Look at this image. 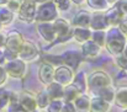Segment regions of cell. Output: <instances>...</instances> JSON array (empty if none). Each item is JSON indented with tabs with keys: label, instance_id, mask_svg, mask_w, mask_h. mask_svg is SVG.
Instances as JSON below:
<instances>
[{
	"label": "cell",
	"instance_id": "836d02e7",
	"mask_svg": "<svg viewBox=\"0 0 127 112\" xmlns=\"http://www.w3.org/2000/svg\"><path fill=\"white\" fill-rule=\"evenodd\" d=\"M21 2H22V0H9V1L6 2V7H7L10 11H12V12H17L19 9H20Z\"/></svg>",
	"mask_w": 127,
	"mask_h": 112
},
{
	"label": "cell",
	"instance_id": "e575fe53",
	"mask_svg": "<svg viewBox=\"0 0 127 112\" xmlns=\"http://www.w3.org/2000/svg\"><path fill=\"white\" fill-rule=\"evenodd\" d=\"M115 6L117 7V10L125 16L127 15V0H119L115 2Z\"/></svg>",
	"mask_w": 127,
	"mask_h": 112
},
{
	"label": "cell",
	"instance_id": "ac0fdd59",
	"mask_svg": "<svg viewBox=\"0 0 127 112\" xmlns=\"http://www.w3.org/2000/svg\"><path fill=\"white\" fill-rule=\"evenodd\" d=\"M90 15L88 11L85 10H80L78 11L73 20H72V24L74 27H89V24H90Z\"/></svg>",
	"mask_w": 127,
	"mask_h": 112
},
{
	"label": "cell",
	"instance_id": "484cf974",
	"mask_svg": "<svg viewBox=\"0 0 127 112\" xmlns=\"http://www.w3.org/2000/svg\"><path fill=\"white\" fill-rule=\"evenodd\" d=\"M14 20V12L10 11L5 5H0V22L1 25H9Z\"/></svg>",
	"mask_w": 127,
	"mask_h": 112
},
{
	"label": "cell",
	"instance_id": "7dc6e473",
	"mask_svg": "<svg viewBox=\"0 0 127 112\" xmlns=\"http://www.w3.org/2000/svg\"><path fill=\"white\" fill-rule=\"evenodd\" d=\"M1 27H2V25H1V22H0V30H1Z\"/></svg>",
	"mask_w": 127,
	"mask_h": 112
},
{
	"label": "cell",
	"instance_id": "b9f144b4",
	"mask_svg": "<svg viewBox=\"0 0 127 112\" xmlns=\"http://www.w3.org/2000/svg\"><path fill=\"white\" fill-rule=\"evenodd\" d=\"M72 2H74V4H77V5H82V4H84L85 0H70Z\"/></svg>",
	"mask_w": 127,
	"mask_h": 112
},
{
	"label": "cell",
	"instance_id": "9c48e42d",
	"mask_svg": "<svg viewBox=\"0 0 127 112\" xmlns=\"http://www.w3.org/2000/svg\"><path fill=\"white\" fill-rule=\"evenodd\" d=\"M37 54H38L37 47L31 41H25L24 39V42L21 44V48L19 51L17 58H20L24 62H31L37 57Z\"/></svg>",
	"mask_w": 127,
	"mask_h": 112
},
{
	"label": "cell",
	"instance_id": "603a6c76",
	"mask_svg": "<svg viewBox=\"0 0 127 112\" xmlns=\"http://www.w3.org/2000/svg\"><path fill=\"white\" fill-rule=\"evenodd\" d=\"M73 37L79 43H84L91 38V30L89 27H75L73 30Z\"/></svg>",
	"mask_w": 127,
	"mask_h": 112
},
{
	"label": "cell",
	"instance_id": "4fadbf2b",
	"mask_svg": "<svg viewBox=\"0 0 127 112\" xmlns=\"http://www.w3.org/2000/svg\"><path fill=\"white\" fill-rule=\"evenodd\" d=\"M61 59L63 62V65H68L73 70H75L79 64L82 63V54L78 53V52H74V51H68V52H64L62 56H61Z\"/></svg>",
	"mask_w": 127,
	"mask_h": 112
},
{
	"label": "cell",
	"instance_id": "52a82bcc",
	"mask_svg": "<svg viewBox=\"0 0 127 112\" xmlns=\"http://www.w3.org/2000/svg\"><path fill=\"white\" fill-rule=\"evenodd\" d=\"M4 69H5L6 74L10 75L11 78H15V79H21L26 74V64L20 58L6 60V63L4 64Z\"/></svg>",
	"mask_w": 127,
	"mask_h": 112
},
{
	"label": "cell",
	"instance_id": "9a60e30c",
	"mask_svg": "<svg viewBox=\"0 0 127 112\" xmlns=\"http://www.w3.org/2000/svg\"><path fill=\"white\" fill-rule=\"evenodd\" d=\"M111 109V102L94 96L93 99H90V107H89V112H109Z\"/></svg>",
	"mask_w": 127,
	"mask_h": 112
},
{
	"label": "cell",
	"instance_id": "8fae6325",
	"mask_svg": "<svg viewBox=\"0 0 127 112\" xmlns=\"http://www.w3.org/2000/svg\"><path fill=\"white\" fill-rule=\"evenodd\" d=\"M37 31H38L40 36L46 42H54V39L57 37L56 31H54V26H53V21H51V22H37Z\"/></svg>",
	"mask_w": 127,
	"mask_h": 112
},
{
	"label": "cell",
	"instance_id": "d6986e66",
	"mask_svg": "<svg viewBox=\"0 0 127 112\" xmlns=\"http://www.w3.org/2000/svg\"><path fill=\"white\" fill-rule=\"evenodd\" d=\"M105 19H106V22H107L109 26H117L119 22L124 19V15L117 10L116 6H114V7L106 10V12H105Z\"/></svg>",
	"mask_w": 127,
	"mask_h": 112
},
{
	"label": "cell",
	"instance_id": "6da1fadb",
	"mask_svg": "<svg viewBox=\"0 0 127 112\" xmlns=\"http://www.w3.org/2000/svg\"><path fill=\"white\" fill-rule=\"evenodd\" d=\"M127 42V37L119 30L117 26H110L105 31V47L106 49L114 54L117 56L122 53L125 44Z\"/></svg>",
	"mask_w": 127,
	"mask_h": 112
},
{
	"label": "cell",
	"instance_id": "1f68e13d",
	"mask_svg": "<svg viewBox=\"0 0 127 112\" xmlns=\"http://www.w3.org/2000/svg\"><path fill=\"white\" fill-rule=\"evenodd\" d=\"M52 1L54 2L58 11H67L70 9V5H72L70 0H52Z\"/></svg>",
	"mask_w": 127,
	"mask_h": 112
},
{
	"label": "cell",
	"instance_id": "30bf717a",
	"mask_svg": "<svg viewBox=\"0 0 127 112\" xmlns=\"http://www.w3.org/2000/svg\"><path fill=\"white\" fill-rule=\"evenodd\" d=\"M19 106L24 112H32L37 109L36 96L29 91H22L19 94Z\"/></svg>",
	"mask_w": 127,
	"mask_h": 112
},
{
	"label": "cell",
	"instance_id": "8992f818",
	"mask_svg": "<svg viewBox=\"0 0 127 112\" xmlns=\"http://www.w3.org/2000/svg\"><path fill=\"white\" fill-rule=\"evenodd\" d=\"M86 83H88V89L93 92L97 89L111 85V79L105 72L97 70V72H94L93 74H90V76L86 80Z\"/></svg>",
	"mask_w": 127,
	"mask_h": 112
},
{
	"label": "cell",
	"instance_id": "f1b7e54d",
	"mask_svg": "<svg viewBox=\"0 0 127 112\" xmlns=\"http://www.w3.org/2000/svg\"><path fill=\"white\" fill-rule=\"evenodd\" d=\"M91 39L99 44L101 48L105 47V30H94L91 31Z\"/></svg>",
	"mask_w": 127,
	"mask_h": 112
},
{
	"label": "cell",
	"instance_id": "74e56055",
	"mask_svg": "<svg viewBox=\"0 0 127 112\" xmlns=\"http://www.w3.org/2000/svg\"><path fill=\"white\" fill-rule=\"evenodd\" d=\"M6 78H7V74H6V72L4 69V65H0V86L5 84Z\"/></svg>",
	"mask_w": 127,
	"mask_h": 112
},
{
	"label": "cell",
	"instance_id": "ffe728a7",
	"mask_svg": "<svg viewBox=\"0 0 127 112\" xmlns=\"http://www.w3.org/2000/svg\"><path fill=\"white\" fill-rule=\"evenodd\" d=\"M114 102L122 109H127V86H120L115 90Z\"/></svg>",
	"mask_w": 127,
	"mask_h": 112
},
{
	"label": "cell",
	"instance_id": "44dd1931",
	"mask_svg": "<svg viewBox=\"0 0 127 112\" xmlns=\"http://www.w3.org/2000/svg\"><path fill=\"white\" fill-rule=\"evenodd\" d=\"M46 90H47L51 100H53V99H62L63 97L64 86L61 85V84H58V83H56V81H52L51 84L47 85Z\"/></svg>",
	"mask_w": 127,
	"mask_h": 112
},
{
	"label": "cell",
	"instance_id": "f546056e",
	"mask_svg": "<svg viewBox=\"0 0 127 112\" xmlns=\"http://www.w3.org/2000/svg\"><path fill=\"white\" fill-rule=\"evenodd\" d=\"M63 104H64V101L62 99H53L46 106V110H47V112H61Z\"/></svg>",
	"mask_w": 127,
	"mask_h": 112
},
{
	"label": "cell",
	"instance_id": "3957f363",
	"mask_svg": "<svg viewBox=\"0 0 127 112\" xmlns=\"http://www.w3.org/2000/svg\"><path fill=\"white\" fill-rule=\"evenodd\" d=\"M58 9L56 7L54 2L47 1L42 2L37 6L36 9V16H35V21L36 22H51L54 21L58 17Z\"/></svg>",
	"mask_w": 127,
	"mask_h": 112
},
{
	"label": "cell",
	"instance_id": "5bb4252c",
	"mask_svg": "<svg viewBox=\"0 0 127 112\" xmlns=\"http://www.w3.org/2000/svg\"><path fill=\"white\" fill-rule=\"evenodd\" d=\"M89 27H90L91 30H106V28H109L110 26H109L107 22H106L105 14H101V11H97V12L90 15Z\"/></svg>",
	"mask_w": 127,
	"mask_h": 112
},
{
	"label": "cell",
	"instance_id": "7c38bea8",
	"mask_svg": "<svg viewBox=\"0 0 127 112\" xmlns=\"http://www.w3.org/2000/svg\"><path fill=\"white\" fill-rule=\"evenodd\" d=\"M82 51H83V57L88 60H93L95 59L101 51V47L99 44H96L91 38L88 39L86 42L82 43Z\"/></svg>",
	"mask_w": 127,
	"mask_h": 112
},
{
	"label": "cell",
	"instance_id": "ab89813d",
	"mask_svg": "<svg viewBox=\"0 0 127 112\" xmlns=\"http://www.w3.org/2000/svg\"><path fill=\"white\" fill-rule=\"evenodd\" d=\"M6 43V35L0 32V48H4Z\"/></svg>",
	"mask_w": 127,
	"mask_h": 112
},
{
	"label": "cell",
	"instance_id": "d590c367",
	"mask_svg": "<svg viewBox=\"0 0 127 112\" xmlns=\"http://www.w3.org/2000/svg\"><path fill=\"white\" fill-rule=\"evenodd\" d=\"M117 27H119V30H120V31H121V32L127 37V20L126 19H122V20L119 22Z\"/></svg>",
	"mask_w": 127,
	"mask_h": 112
},
{
	"label": "cell",
	"instance_id": "ee69618b",
	"mask_svg": "<svg viewBox=\"0 0 127 112\" xmlns=\"http://www.w3.org/2000/svg\"><path fill=\"white\" fill-rule=\"evenodd\" d=\"M122 53L125 54L127 57V42H126V44H125V48H124V51H122Z\"/></svg>",
	"mask_w": 127,
	"mask_h": 112
},
{
	"label": "cell",
	"instance_id": "bcb514c9",
	"mask_svg": "<svg viewBox=\"0 0 127 112\" xmlns=\"http://www.w3.org/2000/svg\"><path fill=\"white\" fill-rule=\"evenodd\" d=\"M7 1H9V0H0V5H6Z\"/></svg>",
	"mask_w": 127,
	"mask_h": 112
},
{
	"label": "cell",
	"instance_id": "d4e9b609",
	"mask_svg": "<svg viewBox=\"0 0 127 112\" xmlns=\"http://www.w3.org/2000/svg\"><path fill=\"white\" fill-rule=\"evenodd\" d=\"M72 84L75 85L80 90V92H85L88 89V83H86V76H85L84 72H79L77 73V75H74Z\"/></svg>",
	"mask_w": 127,
	"mask_h": 112
},
{
	"label": "cell",
	"instance_id": "7402d4cb",
	"mask_svg": "<svg viewBox=\"0 0 127 112\" xmlns=\"http://www.w3.org/2000/svg\"><path fill=\"white\" fill-rule=\"evenodd\" d=\"M80 94H82L80 90H79L75 85L69 84V85L64 86V91H63V97H62V100H63L64 102H73V100H74L77 96H79Z\"/></svg>",
	"mask_w": 127,
	"mask_h": 112
},
{
	"label": "cell",
	"instance_id": "cb8c5ba5",
	"mask_svg": "<svg viewBox=\"0 0 127 112\" xmlns=\"http://www.w3.org/2000/svg\"><path fill=\"white\" fill-rule=\"evenodd\" d=\"M94 96H97V97H101L109 102H112L114 101V95H115V90L112 89L111 85L109 86H105V87H101V89H97L95 91H93Z\"/></svg>",
	"mask_w": 127,
	"mask_h": 112
},
{
	"label": "cell",
	"instance_id": "83f0119b",
	"mask_svg": "<svg viewBox=\"0 0 127 112\" xmlns=\"http://www.w3.org/2000/svg\"><path fill=\"white\" fill-rule=\"evenodd\" d=\"M88 5L95 11H106L109 9V4L106 0H85Z\"/></svg>",
	"mask_w": 127,
	"mask_h": 112
},
{
	"label": "cell",
	"instance_id": "2e32d148",
	"mask_svg": "<svg viewBox=\"0 0 127 112\" xmlns=\"http://www.w3.org/2000/svg\"><path fill=\"white\" fill-rule=\"evenodd\" d=\"M53 75H54V68L53 65L48 64V63H43L40 68V72H38V78L41 80L43 85H48L53 81Z\"/></svg>",
	"mask_w": 127,
	"mask_h": 112
},
{
	"label": "cell",
	"instance_id": "277c9868",
	"mask_svg": "<svg viewBox=\"0 0 127 112\" xmlns=\"http://www.w3.org/2000/svg\"><path fill=\"white\" fill-rule=\"evenodd\" d=\"M36 9H37V2L35 0H22L20 9L17 11V16L21 21L31 24L35 21Z\"/></svg>",
	"mask_w": 127,
	"mask_h": 112
},
{
	"label": "cell",
	"instance_id": "e0dca14e",
	"mask_svg": "<svg viewBox=\"0 0 127 112\" xmlns=\"http://www.w3.org/2000/svg\"><path fill=\"white\" fill-rule=\"evenodd\" d=\"M73 106L77 112H89L90 107V97L82 92L79 96H77L73 100Z\"/></svg>",
	"mask_w": 127,
	"mask_h": 112
},
{
	"label": "cell",
	"instance_id": "8d00e7d4",
	"mask_svg": "<svg viewBox=\"0 0 127 112\" xmlns=\"http://www.w3.org/2000/svg\"><path fill=\"white\" fill-rule=\"evenodd\" d=\"M61 112H77V111H75V109L73 106V102H64Z\"/></svg>",
	"mask_w": 127,
	"mask_h": 112
},
{
	"label": "cell",
	"instance_id": "c3c4849f",
	"mask_svg": "<svg viewBox=\"0 0 127 112\" xmlns=\"http://www.w3.org/2000/svg\"><path fill=\"white\" fill-rule=\"evenodd\" d=\"M32 112H38V111H37V109H36V110H35V111H32Z\"/></svg>",
	"mask_w": 127,
	"mask_h": 112
},
{
	"label": "cell",
	"instance_id": "4dcf8cb0",
	"mask_svg": "<svg viewBox=\"0 0 127 112\" xmlns=\"http://www.w3.org/2000/svg\"><path fill=\"white\" fill-rule=\"evenodd\" d=\"M9 101H10V91L5 89H0V110L6 109Z\"/></svg>",
	"mask_w": 127,
	"mask_h": 112
},
{
	"label": "cell",
	"instance_id": "5b68a950",
	"mask_svg": "<svg viewBox=\"0 0 127 112\" xmlns=\"http://www.w3.org/2000/svg\"><path fill=\"white\" fill-rule=\"evenodd\" d=\"M53 26H54V31H56V35L57 37L54 39V42H65L67 39L73 36V30L69 25V22L64 19H56L53 21Z\"/></svg>",
	"mask_w": 127,
	"mask_h": 112
},
{
	"label": "cell",
	"instance_id": "681fc988",
	"mask_svg": "<svg viewBox=\"0 0 127 112\" xmlns=\"http://www.w3.org/2000/svg\"><path fill=\"white\" fill-rule=\"evenodd\" d=\"M125 110H126V111H125V112H127V109H125Z\"/></svg>",
	"mask_w": 127,
	"mask_h": 112
},
{
	"label": "cell",
	"instance_id": "f35d334b",
	"mask_svg": "<svg viewBox=\"0 0 127 112\" xmlns=\"http://www.w3.org/2000/svg\"><path fill=\"white\" fill-rule=\"evenodd\" d=\"M7 107H9V112H24L20 109L19 104H16V105H9Z\"/></svg>",
	"mask_w": 127,
	"mask_h": 112
},
{
	"label": "cell",
	"instance_id": "ba28073f",
	"mask_svg": "<svg viewBox=\"0 0 127 112\" xmlns=\"http://www.w3.org/2000/svg\"><path fill=\"white\" fill-rule=\"evenodd\" d=\"M74 70L68 67V65H59L57 67V69H54V75H53V81L67 86L69 84H72L73 78H74Z\"/></svg>",
	"mask_w": 127,
	"mask_h": 112
},
{
	"label": "cell",
	"instance_id": "f6af8a7d",
	"mask_svg": "<svg viewBox=\"0 0 127 112\" xmlns=\"http://www.w3.org/2000/svg\"><path fill=\"white\" fill-rule=\"evenodd\" d=\"M37 4H42V2H47V1H51V0H35Z\"/></svg>",
	"mask_w": 127,
	"mask_h": 112
},
{
	"label": "cell",
	"instance_id": "60d3db41",
	"mask_svg": "<svg viewBox=\"0 0 127 112\" xmlns=\"http://www.w3.org/2000/svg\"><path fill=\"white\" fill-rule=\"evenodd\" d=\"M5 63H6V59L4 56V51H2V48H0V65H4Z\"/></svg>",
	"mask_w": 127,
	"mask_h": 112
},
{
	"label": "cell",
	"instance_id": "7bdbcfd3",
	"mask_svg": "<svg viewBox=\"0 0 127 112\" xmlns=\"http://www.w3.org/2000/svg\"><path fill=\"white\" fill-rule=\"evenodd\" d=\"M106 1H107L109 5H114V4H115L116 1H119V0H106Z\"/></svg>",
	"mask_w": 127,
	"mask_h": 112
},
{
	"label": "cell",
	"instance_id": "d6a6232c",
	"mask_svg": "<svg viewBox=\"0 0 127 112\" xmlns=\"http://www.w3.org/2000/svg\"><path fill=\"white\" fill-rule=\"evenodd\" d=\"M116 64H117L124 72H127V57L124 53H120V54L116 56Z\"/></svg>",
	"mask_w": 127,
	"mask_h": 112
},
{
	"label": "cell",
	"instance_id": "4316f807",
	"mask_svg": "<svg viewBox=\"0 0 127 112\" xmlns=\"http://www.w3.org/2000/svg\"><path fill=\"white\" fill-rule=\"evenodd\" d=\"M49 101H51V97L46 89L41 90L36 96V104H37V107H40V109H46V106L49 104Z\"/></svg>",
	"mask_w": 127,
	"mask_h": 112
},
{
	"label": "cell",
	"instance_id": "7a4b0ae2",
	"mask_svg": "<svg viewBox=\"0 0 127 112\" xmlns=\"http://www.w3.org/2000/svg\"><path fill=\"white\" fill-rule=\"evenodd\" d=\"M22 42H24V37L17 31H11L10 33L6 35V43H5V47L2 48L6 60L17 58V54H19Z\"/></svg>",
	"mask_w": 127,
	"mask_h": 112
}]
</instances>
